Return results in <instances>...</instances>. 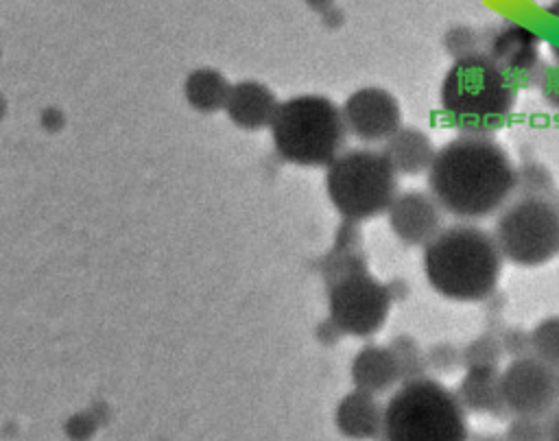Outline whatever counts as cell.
I'll list each match as a JSON object with an SVG mask.
<instances>
[{
	"instance_id": "4dcf8cb0",
	"label": "cell",
	"mask_w": 559,
	"mask_h": 441,
	"mask_svg": "<svg viewBox=\"0 0 559 441\" xmlns=\"http://www.w3.org/2000/svg\"><path fill=\"white\" fill-rule=\"evenodd\" d=\"M550 52H552L555 63H559V44H552V46H550Z\"/></svg>"
},
{
	"instance_id": "4fadbf2b",
	"label": "cell",
	"mask_w": 559,
	"mask_h": 441,
	"mask_svg": "<svg viewBox=\"0 0 559 441\" xmlns=\"http://www.w3.org/2000/svg\"><path fill=\"white\" fill-rule=\"evenodd\" d=\"M456 397L465 410L493 415L498 419L509 417V408L502 397L500 369L498 367H467L463 380L456 386Z\"/></svg>"
},
{
	"instance_id": "4316f807",
	"label": "cell",
	"mask_w": 559,
	"mask_h": 441,
	"mask_svg": "<svg viewBox=\"0 0 559 441\" xmlns=\"http://www.w3.org/2000/svg\"><path fill=\"white\" fill-rule=\"evenodd\" d=\"M537 87H539L544 100L552 109H559V63H555L550 68H544L542 76L537 79Z\"/></svg>"
},
{
	"instance_id": "52a82bcc",
	"label": "cell",
	"mask_w": 559,
	"mask_h": 441,
	"mask_svg": "<svg viewBox=\"0 0 559 441\" xmlns=\"http://www.w3.org/2000/svg\"><path fill=\"white\" fill-rule=\"evenodd\" d=\"M491 234L515 266H542L559 253V214L550 199H515L500 210Z\"/></svg>"
},
{
	"instance_id": "f1b7e54d",
	"label": "cell",
	"mask_w": 559,
	"mask_h": 441,
	"mask_svg": "<svg viewBox=\"0 0 559 441\" xmlns=\"http://www.w3.org/2000/svg\"><path fill=\"white\" fill-rule=\"evenodd\" d=\"M386 286H389L391 299H406V295H408V286H406V282L395 279V282H391V284H386Z\"/></svg>"
},
{
	"instance_id": "2e32d148",
	"label": "cell",
	"mask_w": 559,
	"mask_h": 441,
	"mask_svg": "<svg viewBox=\"0 0 559 441\" xmlns=\"http://www.w3.org/2000/svg\"><path fill=\"white\" fill-rule=\"evenodd\" d=\"M277 105L280 103L275 96L262 83L245 81L229 87L225 109L236 124L245 129H258L271 124Z\"/></svg>"
},
{
	"instance_id": "cb8c5ba5",
	"label": "cell",
	"mask_w": 559,
	"mask_h": 441,
	"mask_svg": "<svg viewBox=\"0 0 559 441\" xmlns=\"http://www.w3.org/2000/svg\"><path fill=\"white\" fill-rule=\"evenodd\" d=\"M426 362H428V369L437 373H452L456 367H463L461 349L452 343H439L426 349Z\"/></svg>"
},
{
	"instance_id": "5b68a950",
	"label": "cell",
	"mask_w": 559,
	"mask_h": 441,
	"mask_svg": "<svg viewBox=\"0 0 559 441\" xmlns=\"http://www.w3.org/2000/svg\"><path fill=\"white\" fill-rule=\"evenodd\" d=\"M277 153L299 166H328L345 146L343 111L328 96L304 94L277 105L271 120Z\"/></svg>"
},
{
	"instance_id": "1f68e13d",
	"label": "cell",
	"mask_w": 559,
	"mask_h": 441,
	"mask_svg": "<svg viewBox=\"0 0 559 441\" xmlns=\"http://www.w3.org/2000/svg\"><path fill=\"white\" fill-rule=\"evenodd\" d=\"M552 205H555V210H557V214H559V190H555V194H552Z\"/></svg>"
},
{
	"instance_id": "277c9868",
	"label": "cell",
	"mask_w": 559,
	"mask_h": 441,
	"mask_svg": "<svg viewBox=\"0 0 559 441\" xmlns=\"http://www.w3.org/2000/svg\"><path fill=\"white\" fill-rule=\"evenodd\" d=\"M384 441H467V419L454 391L435 378L400 382L384 404Z\"/></svg>"
},
{
	"instance_id": "83f0119b",
	"label": "cell",
	"mask_w": 559,
	"mask_h": 441,
	"mask_svg": "<svg viewBox=\"0 0 559 441\" xmlns=\"http://www.w3.org/2000/svg\"><path fill=\"white\" fill-rule=\"evenodd\" d=\"M548 441H559V406L548 415Z\"/></svg>"
},
{
	"instance_id": "9c48e42d",
	"label": "cell",
	"mask_w": 559,
	"mask_h": 441,
	"mask_svg": "<svg viewBox=\"0 0 559 441\" xmlns=\"http://www.w3.org/2000/svg\"><path fill=\"white\" fill-rule=\"evenodd\" d=\"M500 384L511 415L548 417L559 406L557 369L535 356L511 360L500 371Z\"/></svg>"
},
{
	"instance_id": "ac0fdd59",
	"label": "cell",
	"mask_w": 559,
	"mask_h": 441,
	"mask_svg": "<svg viewBox=\"0 0 559 441\" xmlns=\"http://www.w3.org/2000/svg\"><path fill=\"white\" fill-rule=\"evenodd\" d=\"M229 94V85L225 79L212 70H199L188 81V98L199 109H216L225 107Z\"/></svg>"
},
{
	"instance_id": "603a6c76",
	"label": "cell",
	"mask_w": 559,
	"mask_h": 441,
	"mask_svg": "<svg viewBox=\"0 0 559 441\" xmlns=\"http://www.w3.org/2000/svg\"><path fill=\"white\" fill-rule=\"evenodd\" d=\"M507 441H548V417L513 415L507 428Z\"/></svg>"
},
{
	"instance_id": "d6a6232c",
	"label": "cell",
	"mask_w": 559,
	"mask_h": 441,
	"mask_svg": "<svg viewBox=\"0 0 559 441\" xmlns=\"http://www.w3.org/2000/svg\"><path fill=\"white\" fill-rule=\"evenodd\" d=\"M557 376H559V369H557Z\"/></svg>"
},
{
	"instance_id": "f546056e",
	"label": "cell",
	"mask_w": 559,
	"mask_h": 441,
	"mask_svg": "<svg viewBox=\"0 0 559 441\" xmlns=\"http://www.w3.org/2000/svg\"><path fill=\"white\" fill-rule=\"evenodd\" d=\"M548 13H550L555 20H559V0H552V4L548 7Z\"/></svg>"
},
{
	"instance_id": "484cf974",
	"label": "cell",
	"mask_w": 559,
	"mask_h": 441,
	"mask_svg": "<svg viewBox=\"0 0 559 441\" xmlns=\"http://www.w3.org/2000/svg\"><path fill=\"white\" fill-rule=\"evenodd\" d=\"M445 50L459 59V57H467V55H474L478 52V37L474 31L469 28H454L445 35Z\"/></svg>"
},
{
	"instance_id": "30bf717a",
	"label": "cell",
	"mask_w": 559,
	"mask_h": 441,
	"mask_svg": "<svg viewBox=\"0 0 559 441\" xmlns=\"http://www.w3.org/2000/svg\"><path fill=\"white\" fill-rule=\"evenodd\" d=\"M347 133L362 142H384L402 127L397 98L384 87H360L341 107Z\"/></svg>"
},
{
	"instance_id": "9a60e30c",
	"label": "cell",
	"mask_w": 559,
	"mask_h": 441,
	"mask_svg": "<svg viewBox=\"0 0 559 441\" xmlns=\"http://www.w3.org/2000/svg\"><path fill=\"white\" fill-rule=\"evenodd\" d=\"M384 406L373 393L352 391L345 395L336 408V426L343 434L352 439H376L382 437Z\"/></svg>"
},
{
	"instance_id": "5bb4252c",
	"label": "cell",
	"mask_w": 559,
	"mask_h": 441,
	"mask_svg": "<svg viewBox=\"0 0 559 441\" xmlns=\"http://www.w3.org/2000/svg\"><path fill=\"white\" fill-rule=\"evenodd\" d=\"M382 153L397 175L415 177L419 172H428L437 151L426 131L417 127H400L389 140H384Z\"/></svg>"
},
{
	"instance_id": "7a4b0ae2",
	"label": "cell",
	"mask_w": 559,
	"mask_h": 441,
	"mask_svg": "<svg viewBox=\"0 0 559 441\" xmlns=\"http://www.w3.org/2000/svg\"><path fill=\"white\" fill-rule=\"evenodd\" d=\"M502 260L493 234L472 223L448 225L424 247L428 284L452 301H485L498 286Z\"/></svg>"
},
{
	"instance_id": "44dd1931",
	"label": "cell",
	"mask_w": 559,
	"mask_h": 441,
	"mask_svg": "<svg viewBox=\"0 0 559 441\" xmlns=\"http://www.w3.org/2000/svg\"><path fill=\"white\" fill-rule=\"evenodd\" d=\"M531 351L542 362L559 369V314L542 319L531 330Z\"/></svg>"
},
{
	"instance_id": "ffe728a7",
	"label": "cell",
	"mask_w": 559,
	"mask_h": 441,
	"mask_svg": "<svg viewBox=\"0 0 559 441\" xmlns=\"http://www.w3.org/2000/svg\"><path fill=\"white\" fill-rule=\"evenodd\" d=\"M515 192H520V196L552 199L555 194L552 175L539 162H524L522 166L515 168Z\"/></svg>"
},
{
	"instance_id": "8992f818",
	"label": "cell",
	"mask_w": 559,
	"mask_h": 441,
	"mask_svg": "<svg viewBox=\"0 0 559 441\" xmlns=\"http://www.w3.org/2000/svg\"><path fill=\"white\" fill-rule=\"evenodd\" d=\"M325 168L328 196L347 221L384 214L397 194V172L382 151L349 148Z\"/></svg>"
},
{
	"instance_id": "8fae6325",
	"label": "cell",
	"mask_w": 559,
	"mask_h": 441,
	"mask_svg": "<svg viewBox=\"0 0 559 441\" xmlns=\"http://www.w3.org/2000/svg\"><path fill=\"white\" fill-rule=\"evenodd\" d=\"M391 231L408 247H426L443 229V210L430 192L395 194L386 210Z\"/></svg>"
},
{
	"instance_id": "3957f363",
	"label": "cell",
	"mask_w": 559,
	"mask_h": 441,
	"mask_svg": "<svg viewBox=\"0 0 559 441\" xmlns=\"http://www.w3.org/2000/svg\"><path fill=\"white\" fill-rule=\"evenodd\" d=\"M439 100L452 127L467 135H491L515 105V85L485 52L459 57L448 68Z\"/></svg>"
},
{
	"instance_id": "7c38bea8",
	"label": "cell",
	"mask_w": 559,
	"mask_h": 441,
	"mask_svg": "<svg viewBox=\"0 0 559 441\" xmlns=\"http://www.w3.org/2000/svg\"><path fill=\"white\" fill-rule=\"evenodd\" d=\"M504 74L511 76H535V81L544 72V63H539V37L522 24H504L487 44L485 52Z\"/></svg>"
},
{
	"instance_id": "d6986e66",
	"label": "cell",
	"mask_w": 559,
	"mask_h": 441,
	"mask_svg": "<svg viewBox=\"0 0 559 441\" xmlns=\"http://www.w3.org/2000/svg\"><path fill=\"white\" fill-rule=\"evenodd\" d=\"M395 358L397 371H400V382H408V380H417L424 378L428 371V362H426V351L419 347V343L408 336V334H397L391 338V343L386 345Z\"/></svg>"
},
{
	"instance_id": "7402d4cb",
	"label": "cell",
	"mask_w": 559,
	"mask_h": 441,
	"mask_svg": "<svg viewBox=\"0 0 559 441\" xmlns=\"http://www.w3.org/2000/svg\"><path fill=\"white\" fill-rule=\"evenodd\" d=\"M502 345H500V336L498 332H483L480 336H476L474 341H469L463 349H461V362L463 367H498L500 358H502Z\"/></svg>"
},
{
	"instance_id": "e0dca14e",
	"label": "cell",
	"mask_w": 559,
	"mask_h": 441,
	"mask_svg": "<svg viewBox=\"0 0 559 441\" xmlns=\"http://www.w3.org/2000/svg\"><path fill=\"white\" fill-rule=\"evenodd\" d=\"M352 380L367 393H384L400 382V371L389 347L365 345L352 360Z\"/></svg>"
},
{
	"instance_id": "ba28073f",
	"label": "cell",
	"mask_w": 559,
	"mask_h": 441,
	"mask_svg": "<svg viewBox=\"0 0 559 441\" xmlns=\"http://www.w3.org/2000/svg\"><path fill=\"white\" fill-rule=\"evenodd\" d=\"M391 301L389 286L378 282L367 266L328 282L330 321L341 334L360 338L376 334L389 317Z\"/></svg>"
},
{
	"instance_id": "6da1fadb",
	"label": "cell",
	"mask_w": 559,
	"mask_h": 441,
	"mask_svg": "<svg viewBox=\"0 0 559 441\" xmlns=\"http://www.w3.org/2000/svg\"><path fill=\"white\" fill-rule=\"evenodd\" d=\"M428 192L443 212L480 221L513 196L515 166L491 135L463 133L437 148L428 168Z\"/></svg>"
},
{
	"instance_id": "d4e9b609",
	"label": "cell",
	"mask_w": 559,
	"mask_h": 441,
	"mask_svg": "<svg viewBox=\"0 0 559 441\" xmlns=\"http://www.w3.org/2000/svg\"><path fill=\"white\" fill-rule=\"evenodd\" d=\"M498 336H500L502 351L507 356H511V360L533 356V351H531V332H526L522 327H502Z\"/></svg>"
}]
</instances>
